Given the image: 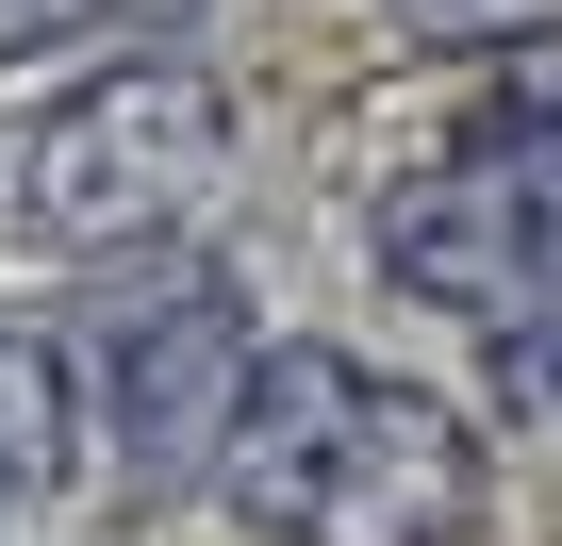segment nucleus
Instances as JSON below:
<instances>
[{
  "mask_svg": "<svg viewBox=\"0 0 562 546\" xmlns=\"http://www.w3.org/2000/svg\"><path fill=\"white\" fill-rule=\"evenodd\" d=\"M215 497L265 546H480L496 447H480V414H447L397 365L265 332L248 348V398L215 431Z\"/></svg>",
  "mask_w": 562,
  "mask_h": 546,
  "instance_id": "1",
  "label": "nucleus"
},
{
  "mask_svg": "<svg viewBox=\"0 0 562 546\" xmlns=\"http://www.w3.org/2000/svg\"><path fill=\"white\" fill-rule=\"evenodd\" d=\"M67 398H83V431L133 464V480H215V431H232V398H248V299H232V265H199L182 232H149V248H100V282L67 299Z\"/></svg>",
  "mask_w": 562,
  "mask_h": 546,
  "instance_id": "2",
  "label": "nucleus"
},
{
  "mask_svg": "<svg viewBox=\"0 0 562 546\" xmlns=\"http://www.w3.org/2000/svg\"><path fill=\"white\" fill-rule=\"evenodd\" d=\"M381 265L463 332H562V51H513V100L381 199Z\"/></svg>",
  "mask_w": 562,
  "mask_h": 546,
  "instance_id": "3",
  "label": "nucleus"
},
{
  "mask_svg": "<svg viewBox=\"0 0 562 546\" xmlns=\"http://www.w3.org/2000/svg\"><path fill=\"white\" fill-rule=\"evenodd\" d=\"M215 166H232V83L182 67V51H116V67H83V83L18 133V215L100 265V248L182 232Z\"/></svg>",
  "mask_w": 562,
  "mask_h": 546,
  "instance_id": "4",
  "label": "nucleus"
},
{
  "mask_svg": "<svg viewBox=\"0 0 562 546\" xmlns=\"http://www.w3.org/2000/svg\"><path fill=\"white\" fill-rule=\"evenodd\" d=\"M67 447H83V398H67V348L0 315V513H18V497H50V480H67Z\"/></svg>",
  "mask_w": 562,
  "mask_h": 546,
  "instance_id": "5",
  "label": "nucleus"
},
{
  "mask_svg": "<svg viewBox=\"0 0 562 546\" xmlns=\"http://www.w3.org/2000/svg\"><path fill=\"white\" fill-rule=\"evenodd\" d=\"M100 18H133V0H0V51H50V34H100Z\"/></svg>",
  "mask_w": 562,
  "mask_h": 546,
  "instance_id": "6",
  "label": "nucleus"
}]
</instances>
